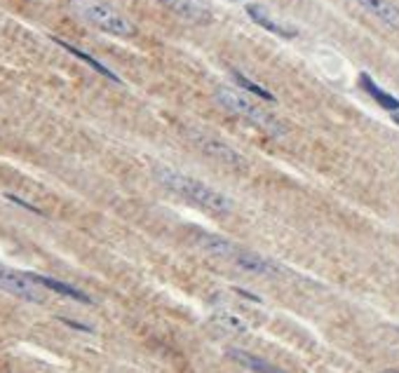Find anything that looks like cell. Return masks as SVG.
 <instances>
[{"label": "cell", "instance_id": "obj_16", "mask_svg": "<svg viewBox=\"0 0 399 373\" xmlns=\"http://www.w3.org/2000/svg\"><path fill=\"white\" fill-rule=\"evenodd\" d=\"M214 322H217L219 326H224V329L233 331V333H245L247 331V324L242 322L240 317L231 315V312H217L214 315Z\"/></svg>", "mask_w": 399, "mask_h": 373}, {"label": "cell", "instance_id": "obj_21", "mask_svg": "<svg viewBox=\"0 0 399 373\" xmlns=\"http://www.w3.org/2000/svg\"><path fill=\"white\" fill-rule=\"evenodd\" d=\"M233 3H235V0H233Z\"/></svg>", "mask_w": 399, "mask_h": 373}, {"label": "cell", "instance_id": "obj_15", "mask_svg": "<svg viewBox=\"0 0 399 373\" xmlns=\"http://www.w3.org/2000/svg\"><path fill=\"white\" fill-rule=\"evenodd\" d=\"M231 75H233V80L238 82V87H242L245 92H249V94L259 96V99H263V101H270V103L277 101V99H275L273 92H268L266 87H261V85H256V82L252 80V78H247L245 73H242V71L233 68V71H231Z\"/></svg>", "mask_w": 399, "mask_h": 373}, {"label": "cell", "instance_id": "obj_8", "mask_svg": "<svg viewBox=\"0 0 399 373\" xmlns=\"http://www.w3.org/2000/svg\"><path fill=\"white\" fill-rule=\"evenodd\" d=\"M245 12H247V17H249L254 24H259L261 29L270 31L273 36H280V38H284V41H291V38L298 36V29H293V26L280 22V19H275L270 12L263 8V5L249 3V5L245 8Z\"/></svg>", "mask_w": 399, "mask_h": 373}, {"label": "cell", "instance_id": "obj_3", "mask_svg": "<svg viewBox=\"0 0 399 373\" xmlns=\"http://www.w3.org/2000/svg\"><path fill=\"white\" fill-rule=\"evenodd\" d=\"M71 5H73L78 17H82L85 22L92 24L94 29L103 31V34L117 38L134 36V24L125 15H120L113 5L103 3V0H73Z\"/></svg>", "mask_w": 399, "mask_h": 373}, {"label": "cell", "instance_id": "obj_5", "mask_svg": "<svg viewBox=\"0 0 399 373\" xmlns=\"http://www.w3.org/2000/svg\"><path fill=\"white\" fill-rule=\"evenodd\" d=\"M0 289L22 300H29V303H43V293L29 277V272H17L12 268L0 265Z\"/></svg>", "mask_w": 399, "mask_h": 373}, {"label": "cell", "instance_id": "obj_17", "mask_svg": "<svg viewBox=\"0 0 399 373\" xmlns=\"http://www.w3.org/2000/svg\"><path fill=\"white\" fill-rule=\"evenodd\" d=\"M8 200H10V202H15V205H19V207L29 209V212H34V214H43L41 209H38V207H34V205H29V202H26V200H22V198H15V195H8Z\"/></svg>", "mask_w": 399, "mask_h": 373}, {"label": "cell", "instance_id": "obj_6", "mask_svg": "<svg viewBox=\"0 0 399 373\" xmlns=\"http://www.w3.org/2000/svg\"><path fill=\"white\" fill-rule=\"evenodd\" d=\"M228 261H233L235 265L242 268L245 272H252V275H263V277H275V275L282 272V268L277 263H273V261L263 258L261 254L256 251H249V249H242L235 244L233 254L228 256Z\"/></svg>", "mask_w": 399, "mask_h": 373}, {"label": "cell", "instance_id": "obj_14", "mask_svg": "<svg viewBox=\"0 0 399 373\" xmlns=\"http://www.w3.org/2000/svg\"><path fill=\"white\" fill-rule=\"evenodd\" d=\"M55 43L59 45V47H64V50H66L68 54H73V57H78V59H80V61H85V64H87L89 68H94L96 73H101L103 78H108V80H113V82H120V78H117V75L113 73V71H110L108 66H103L101 61H96V59L92 57V54H87V52H82V50L73 47V45H71V43H66V41H61V38H55Z\"/></svg>", "mask_w": 399, "mask_h": 373}, {"label": "cell", "instance_id": "obj_1", "mask_svg": "<svg viewBox=\"0 0 399 373\" xmlns=\"http://www.w3.org/2000/svg\"><path fill=\"white\" fill-rule=\"evenodd\" d=\"M155 179L160 181V186L165 188V191L176 195V198L186 200L188 205L198 207L207 214L226 216L233 212V200L228 198L226 193L207 186V183L200 179H193V176L176 172V169H167V167L155 169Z\"/></svg>", "mask_w": 399, "mask_h": 373}, {"label": "cell", "instance_id": "obj_12", "mask_svg": "<svg viewBox=\"0 0 399 373\" xmlns=\"http://www.w3.org/2000/svg\"><path fill=\"white\" fill-rule=\"evenodd\" d=\"M359 87H362L366 94H369L371 99H374L381 108L390 110V113L399 110V99H397V96H392L390 92H385V89L378 87V85L374 82V78H371L369 73H362V75H359Z\"/></svg>", "mask_w": 399, "mask_h": 373}, {"label": "cell", "instance_id": "obj_18", "mask_svg": "<svg viewBox=\"0 0 399 373\" xmlns=\"http://www.w3.org/2000/svg\"><path fill=\"white\" fill-rule=\"evenodd\" d=\"M61 322L66 324V326H71V329H78V331H92L89 326H85V324H78V322H73V319H66V317H61Z\"/></svg>", "mask_w": 399, "mask_h": 373}, {"label": "cell", "instance_id": "obj_20", "mask_svg": "<svg viewBox=\"0 0 399 373\" xmlns=\"http://www.w3.org/2000/svg\"><path fill=\"white\" fill-rule=\"evenodd\" d=\"M383 373H399V369H388V371H383Z\"/></svg>", "mask_w": 399, "mask_h": 373}, {"label": "cell", "instance_id": "obj_7", "mask_svg": "<svg viewBox=\"0 0 399 373\" xmlns=\"http://www.w3.org/2000/svg\"><path fill=\"white\" fill-rule=\"evenodd\" d=\"M160 3L165 5L169 12H174L176 17L186 19V22L191 24L207 26L214 22L212 10H209L202 0H160Z\"/></svg>", "mask_w": 399, "mask_h": 373}, {"label": "cell", "instance_id": "obj_9", "mask_svg": "<svg viewBox=\"0 0 399 373\" xmlns=\"http://www.w3.org/2000/svg\"><path fill=\"white\" fill-rule=\"evenodd\" d=\"M352 3L359 5L366 15L378 19L383 26L399 31V8L395 3H390V0H352Z\"/></svg>", "mask_w": 399, "mask_h": 373}, {"label": "cell", "instance_id": "obj_11", "mask_svg": "<svg viewBox=\"0 0 399 373\" xmlns=\"http://www.w3.org/2000/svg\"><path fill=\"white\" fill-rule=\"evenodd\" d=\"M195 244H198L202 251L212 254V256L217 258H226V261L235 249L231 240L219 237V235H212V233H195Z\"/></svg>", "mask_w": 399, "mask_h": 373}, {"label": "cell", "instance_id": "obj_19", "mask_svg": "<svg viewBox=\"0 0 399 373\" xmlns=\"http://www.w3.org/2000/svg\"><path fill=\"white\" fill-rule=\"evenodd\" d=\"M392 120H395V124H399V110H395V113H390Z\"/></svg>", "mask_w": 399, "mask_h": 373}, {"label": "cell", "instance_id": "obj_4", "mask_svg": "<svg viewBox=\"0 0 399 373\" xmlns=\"http://www.w3.org/2000/svg\"><path fill=\"white\" fill-rule=\"evenodd\" d=\"M191 141L198 146L202 153L209 155V158L224 162L226 167H233V169H247V162L245 158L235 150L233 146H228L226 141L217 139V136H209V134H200V132H193L191 134Z\"/></svg>", "mask_w": 399, "mask_h": 373}, {"label": "cell", "instance_id": "obj_2", "mask_svg": "<svg viewBox=\"0 0 399 373\" xmlns=\"http://www.w3.org/2000/svg\"><path fill=\"white\" fill-rule=\"evenodd\" d=\"M217 101L221 108H226L228 113L242 117V120L252 122L254 127L263 129L266 134L275 136V139H280V136H284V124L277 120L275 115L266 113L263 108L259 106V103H254L249 96L240 94V92H235L231 87H219L217 89Z\"/></svg>", "mask_w": 399, "mask_h": 373}, {"label": "cell", "instance_id": "obj_10", "mask_svg": "<svg viewBox=\"0 0 399 373\" xmlns=\"http://www.w3.org/2000/svg\"><path fill=\"white\" fill-rule=\"evenodd\" d=\"M29 277L34 279V282L38 286H43V289H50V291H55V293H61V296H66V298H73V300H80V303H92V298L87 296L85 291H80L78 286L73 284H66V282H59V279L55 277H45V275H36V272H29Z\"/></svg>", "mask_w": 399, "mask_h": 373}, {"label": "cell", "instance_id": "obj_13", "mask_svg": "<svg viewBox=\"0 0 399 373\" xmlns=\"http://www.w3.org/2000/svg\"><path fill=\"white\" fill-rule=\"evenodd\" d=\"M228 357L235 359L238 364H242L245 369H249L254 373H284L282 369H277L275 364L266 362L263 357L249 355V352H245V350H228Z\"/></svg>", "mask_w": 399, "mask_h": 373}]
</instances>
